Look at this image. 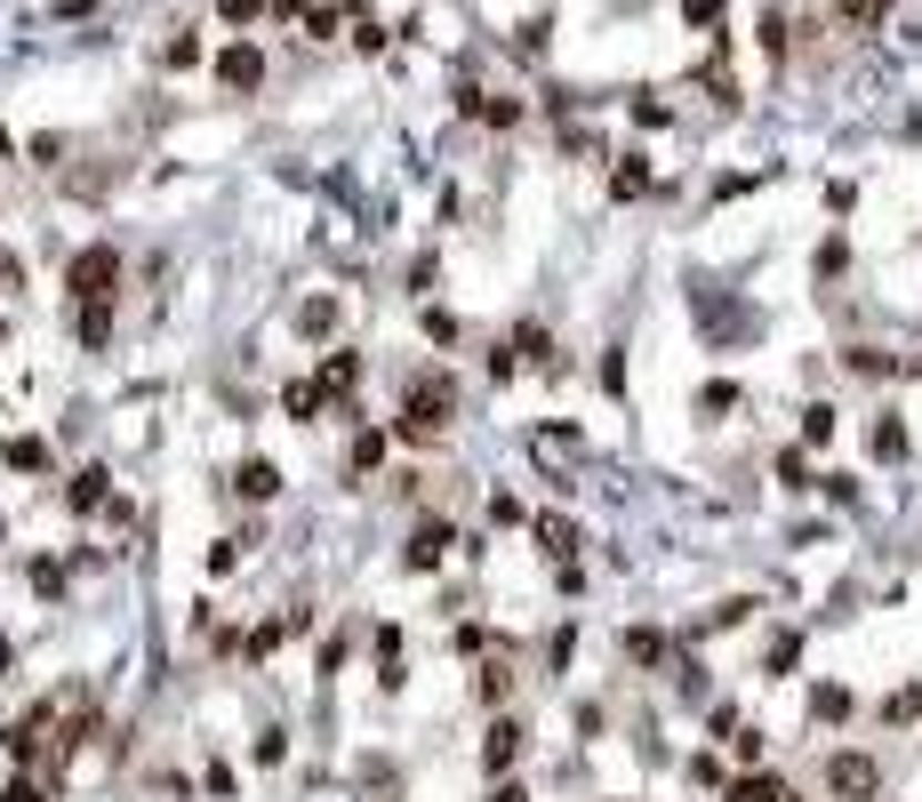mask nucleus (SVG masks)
Masks as SVG:
<instances>
[{
	"instance_id": "1a4fd4ad",
	"label": "nucleus",
	"mask_w": 922,
	"mask_h": 802,
	"mask_svg": "<svg viewBox=\"0 0 922 802\" xmlns=\"http://www.w3.org/2000/svg\"><path fill=\"white\" fill-rule=\"evenodd\" d=\"M297 329H305V338H329V329H337V297H305V306H297Z\"/></svg>"
},
{
	"instance_id": "f3484780",
	"label": "nucleus",
	"mask_w": 922,
	"mask_h": 802,
	"mask_svg": "<svg viewBox=\"0 0 922 802\" xmlns=\"http://www.w3.org/2000/svg\"><path fill=\"white\" fill-rule=\"evenodd\" d=\"M321 401H329V385H289V418H297V425L321 418Z\"/></svg>"
},
{
	"instance_id": "5701e85b",
	"label": "nucleus",
	"mask_w": 922,
	"mask_h": 802,
	"mask_svg": "<svg viewBox=\"0 0 922 802\" xmlns=\"http://www.w3.org/2000/svg\"><path fill=\"white\" fill-rule=\"evenodd\" d=\"M850 370H859V378H891V353H874V346H859V353H850Z\"/></svg>"
},
{
	"instance_id": "b1692460",
	"label": "nucleus",
	"mask_w": 922,
	"mask_h": 802,
	"mask_svg": "<svg viewBox=\"0 0 922 802\" xmlns=\"http://www.w3.org/2000/svg\"><path fill=\"white\" fill-rule=\"evenodd\" d=\"M378 457H386V433H361V442H354V474H369Z\"/></svg>"
},
{
	"instance_id": "423d86ee",
	"label": "nucleus",
	"mask_w": 922,
	"mask_h": 802,
	"mask_svg": "<svg viewBox=\"0 0 922 802\" xmlns=\"http://www.w3.org/2000/svg\"><path fill=\"white\" fill-rule=\"evenodd\" d=\"M730 802H795V786H787V779H770V771H746V779L730 786Z\"/></svg>"
},
{
	"instance_id": "9b49d317",
	"label": "nucleus",
	"mask_w": 922,
	"mask_h": 802,
	"mask_svg": "<svg viewBox=\"0 0 922 802\" xmlns=\"http://www.w3.org/2000/svg\"><path fill=\"white\" fill-rule=\"evenodd\" d=\"M64 497H73V514H96V506H105V474L89 465V474H73V490H64Z\"/></svg>"
},
{
	"instance_id": "f03ea898",
	"label": "nucleus",
	"mask_w": 922,
	"mask_h": 802,
	"mask_svg": "<svg viewBox=\"0 0 922 802\" xmlns=\"http://www.w3.org/2000/svg\"><path fill=\"white\" fill-rule=\"evenodd\" d=\"M827 794H834V802H874V794H882V762L859 754V747H834V754H827Z\"/></svg>"
},
{
	"instance_id": "7ed1b4c3",
	"label": "nucleus",
	"mask_w": 922,
	"mask_h": 802,
	"mask_svg": "<svg viewBox=\"0 0 922 802\" xmlns=\"http://www.w3.org/2000/svg\"><path fill=\"white\" fill-rule=\"evenodd\" d=\"M113 281H121V257H113V241L81 249V257H73V274H64V289H73L81 306H96V297H113Z\"/></svg>"
},
{
	"instance_id": "bb28decb",
	"label": "nucleus",
	"mask_w": 922,
	"mask_h": 802,
	"mask_svg": "<svg viewBox=\"0 0 922 802\" xmlns=\"http://www.w3.org/2000/svg\"><path fill=\"white\" fill-rule=\"evenodd\" d=\"M9 802H49V794L32 786V779H17V786H9Z\"/></svg>"
},
{
	"instance_id": "ddd939ff",
	"label": "nucleus",
	"mask_w": 922,
	"mask_h": 802,
	"mask_svg": "<svg viewBox=\"0 0 922 802\" xmlns=\"http://www.w3.org/2000/svg\"><path fill=\"white\" fill-rule=\"evenodd\" d=\"M81 338H89V346L113 338V306H105V297H96V306H81Z\"/></svg>"
},
{
	"instance_id": "20e7f679",
	"label": "nucleus",
	"mask_w": 922,
	"mask_h": 802,
	"mask_svg": "<svg viewBox=\"0 0 922 802\" xmlns=\"http://www.w3.org/2000/svg\"><path fill=\"white\" fill-rule=\"evenodd\" d=\"M217 81H225V89H233V96H249V89H257V81H265V56H257V49H249V41H233V49H225V56H217Z\"/></svg>"
},
{
	"instance_id": "9d476101",
	"label": "nucleus",
	"mask_w": 922,
	"mask_h": 802,
	"mask_svg": "<svg viewBox=\"0 0 922 802\" xmlns=\"http://www.w3.org/2000/svg\"><path fill=\"white\" fill-rule=\"evenodd\" d=\"M842 714H850V690L842 682H818L810 690V722H842Z\"/></svg>"
},
{
	"instance_id": "f257e3e1",
	"label": "nucleus",
	"mask_w": 922,
	"mask_h": 802,
	"mask_svg": "<svg viewBox=\"0 0 922 802\" xmlns=\"http://www.w3.org/2000/svg\"><path fill=\"white\" fill-rule=\"evenodd\" d=\"M458 410V385L450 378H433V385H409V410H401V442H433L441 425H450Z\"/></svg>"
},
{
	"instance_id": "0eeeda50",
	"label": "nucleus",
	"mask_w": 922,
	"mask_h": 802,
	"mask_svg": "<svg viewBox=\"0 0 922 802\" xmlns=\"http://www.w3.org/2000/svg\"><path fill=\"white\" fill-rule=\"evenodd\" d=\"M233 482H242V497H257V506H265L273 490H281V474H273L265 457H242V465H233Z\"/></svg>"
},
{
	"instance_id": "dca6fc26",
	"label": "nucleus",
	"mask_w": 922,
	"mask_h": 802,
	"mask_svg": "<svg viewBox=\"0 0 922 802\" xmlns=\"http://www.w3.org/2000/svg\"><path fill=\"white\" fill-rule=\"evenodd\" d=\"M161 64H177V73H185V64H201V41H193V32H168V41H161Z\"/></svg>"
},
{
	"instance_id": "412c9836",
	"label": "nucleus",
	"mask_w": 922,
	"mask_h": 802,
	"mask_svg": "<svg viewBox=\"0 0 922 802\" xmlns=\"http://www.w3.org/2000/svg\"><path fill=\"white\" fill-rule=\"evenodd\" d=\"M537 538H545V554H570V546H577V538H570V522H562V514H545V522H537Z\"/></svg>"
},
{
	"instance_id": "393cba45",
	"label": "nucleus",
	"mask_w": 922,
	"mask_h": 802,
	"mask_svg": "<svg viewBox=\"0 0 922 802\" xmlns=\"http://www.w3.org/2000/svg\"><path fill=\"white\" fill-rule=\"evenodd\" d=\"M217 17L225 24H249V17H265V0H217Z\"/></svg>"
},
{
	"instance_id": "cd10ccee",
	"label": "nucleus",
	"mask_w": 922,
	"mask_h": 802,
	"mask_svg": "<svg viewBox=\"0 0 922 802\" xmlns=\"http://www.w3.org/2000/svg\"><path fill=\"white\" fill-rule=\"evenodd\" d=\"M490 802H530V794H522V786H498V794H490Z\"/></svg>"
},
{
	"instance_id": "aec40b11",
	"label": "nucleus",
	"mask_w": 922,
	"mask_h": 802,
	"mask_svg": "<svg viewBox=\"0 0 922 802\" xmlns=\"http://www.w3.org/2000/svg\"><path fill=\"white\" fill-rule=\"evenodd\" d=\"M802 442H834V410H827V401H810V410H802Z\"/></svg>"
},
{
	"instance_id": "f8f14e48",
	"label": "nucleus",
	"mask_w": 922,
	"mask_h": 802,
	"mask_svg": "<svg viewBox=\"0 0 922 802\" xmlns=\"http://www.w3.org/2000/svg\"><path fill=\"white\" fill-rule=\"evenodd\" d=\"M626 658H634V666H658V658H666V634L634 626V634H626Z\"/></svg>"
},
{
	"instance_id": "39448f33",
	"label": "nucleus",
	"mask_w": 922,
	"mask_h": 802,
	"mask_svg": "<svg viewBox=\"0 0 922 802\" xmlns=\"http://www.w3.org/2000/svg\"><path fill=\"white\" fill-rule=\"evenodd\" d=\"M514 754H522V730H514V722H490V739H482V771L498 779V771H505Z\"/></svg>"
},
{
	"instance_id": "c756f323",
	"label": "nucleus",
	"mask_w": 922,
	"mask_h": 802,
	"mask_svg": "<svg viewBox=\"0 0 922 802\" xmlns=\"http://www.w3.org/2000/svg\"><path fill=\"white\" fill-rule=\"evenodd\" d=\"M0 153H9V128H0Z\"/></svg>"
},
{
	"instance_id": "c85d7f7f",
	"label": "nucleus",
	"mask_w": 922,
	"mask_h": 802,
	"mask_svg": "<svg viewBox=\"0 0 922 802\" xmlns=\"http://www.w3.org/2000/svg\"><path fill=\"white\" fill-rule=\"evenodd\" d=\"M0 675H9V634H0Z\"/></svg>"
},
{
	"instance_id": "a211bd4d",
	"label": "nucleus",
	"mask_w": 922,
	"mask_h": 802,
	"mask_svg": "<svg viewBox=\"0 0 922 802\" xmlns=\"http://www.w3.org/2000/svg\"><path fill=\"white\" fill-rule=\"evenodd\" d=\"M9 465H17V474H41V465H49V442H32V433H24V442H9Z\"/></svg>"
},
{
	"instance_id": "4be33fe9",
	"label": "nucleus",
	"mask_w": 922,
	"mask_h": 802,
	"mask_svg": "<svg viewBox=\"0 0 922 802\" xmlns=\"http://www.w3.org/2000/svg\"><path fill=\"white\" fill-rule=\"evenodd\" d=\"M922 714V690H899V698H882V722H914Z\"/></svg>"
},
{
	"instance_id": "4468645a",
	"label": "nucleus",
	"mask_w": 922,
	"mask_h": 802,
	"mask_svg": "<svg viewBox=\"0 0 922 802\" xmlns=\"http://www.w3.org/2000/svg\"><path fill=\"white\" fill-rule=\"evenodd\" d=\"M354 378H361V361H354V353H329V361H321V385H329V393H346Z\"/></svg>"
},
{
	"instance_id": "2eb2a0df",
	"label": "nucleus",
	"mask_w": 922,
	"mask_h": 802,
	"mask_svg": "<svg viewBox=\"0 0 922 802\" xmlns=\"http://www.w3.org/2000/svg\"><path fill=\"white\" fill-rule=\"evenodd\" d=\"M874 457H882V465L906 457V425H899V418H882V425H874Z\"/></svg>"
},
{
	"instance_id": "a878e982",
	"label": "nucleus",
	"mask_w": 922,
	"mask_h": 802,
	"mask_svg": "<svg viewBox=\"0 0 922 802\" xmlns=\"http://www.w3.org/2000/svg\"><path fill=\"white\" fill-rule=\"evenodd\" d=\"M682 17L690 24H723V0H682Z\"/></svg>"
},
{
	"instance_id": "6ab92c4d",
	"label": "nucleus",
	"mask_w": 922,
	"mask_h": 802,
	"mask_svg": "<svg viewBox=\"0 0 922 802\" xmlns=\"http://www.w3.org/2000/svg\"><path fill=\"white\" fill-rule=\"evenodd\" d=\"M642 185H650V169H642V161L626 153V161H618V169H609V193H618V200H626V193H642Z\"/></svg>"
},
{
	"instance_id": "6e6552de",
	"label": "nucleus",
	"mask_w": 922,
	"mask_h": 802,
	"mask_svg": "<svg viewBox=\"0 0 922 802\" xmlns=\"http://www.w3.org/2000/svg\"><path fill=\"white\" fill-rule=\"evenodd\" d=\"M441 546H450V529L433 522V529H418V538H409V554H401V562H409V570H433V562H441Z\"/></svg>"
}]
</instances>
